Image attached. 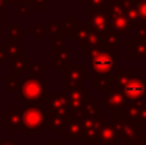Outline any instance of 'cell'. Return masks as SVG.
Returning a JSON list of instances; mask_svg holds the SVG:
<instances>
[{"instance_id": "6da1fadb", "label": "cell", "mask_w": 146, "mask_h": 145, "mask_svg": "<svg viewBox=\"0 0 146 145\" xmlns=\"http://www.w3.org/2000/svg\"><path fill=\"white\" fill-rule=\"evenodd\" d=\"M83 58L91 61L90 67L95 72V76H115V48H110L104 44L95 48H83Z\"/></svg>"}, {"instance_id": "7a4b0ae2", "label": "cell", "mask_w": 146, "mask_h": 145, "mask_svg": "<svg viewBox=\"0 0 146 145\" xmlns=\"http://www.w3.org/2000/svg\"><path fill=\"white\" fill-rule=\"evenodd\" d=\"M114 87L121 90L127 103L141 102L146 96V77L136 76L133 69L117 71Z\"/></svg>"}, {"instance_id": "3957f363", "label": "cell", "mask_w": 146, "mask_h": 145, "mask_svg": "<svg viewBox=\"0 0 146 145\" xmlns=\"http://www.w3.org/2000/svg\"><path fill=\"white\" fill-rule=\"evenodd\" d=\"M111 123L114 128L117 130L119 136V140L123 141L126 145H133L140 138L141 128L137 126L133 121L127 118L122 110L119 112H113L111 114Z\"/></svg>"}, {"instance_id": "277c9868", "label": "cell", "mask_w": 146, "mask_h": 145, "mask_svg": "<svg viewBox=\"0 0 146 145\" xmlns=\"http://www.w3.org/2000/svg\"><path fill=\"white\" fill-rule=\"evenodd\" d=\"M19 95L26 103H33L40 105L48 96V84L37 77L26 78L19 86Z\"/></svg>"}, {"instance_id": "5b68a950", "label": "cell", "mask_w": 146, "mask_h": 145, "mask_svg": "<svg viewBox=\"0 0 146 145\" xmlns=\"http://www.w3.org/2000/svg\"><path fill=\"white\" fill-rule=\"evenodd\" d=\"M22 125L26 134H40L45 127L46 113L40 107H27L22 113Z\"/></svg>"}, {"instance_id": "8992f818", "label": "cell", "mask_w": 146, "mask_h": 145, "mask_svg": "<svg viewBox=\"0 0 146 145\" xmlns=\"http://www.w3.org/2000/svg\"><path fill=\"white\" fill-rule=\"evenodd\" d=\"M106 14H108L110 30H114L119 33H123V32H128L132 28L126 17L123 5H122V3L119 0H111L110 8L106 12Z\"/></svg>"}, {"instance_id": "52a82bcc", "label": "cell", "mask_w": 146, "mask_h": 145, "mask_svg": "<svg viewBox=\"0 0 146 145\" xmlns=\"http://www.w3.org/2000/svg\"><path fill=\"white\" fill-rule=\"evenodd\" d=\"M66 100H67V105L68 109L71 112L80 113L82 110L85 103L87 102V96H88V89L85 86L82 87H66Z\"/></svg>"}, {"instance_id": "ba28073f", "label": "cell", "mask_w": 146, "mask_h": 145, "mask_svg": "<svg viewBox=\"0 0 146 145\" xmlns=\"http://www.w3.org/2000/svg\"><path fill=\"white\" fill-rule=\"evenodd\" d=\"M64 69H66L67 87H72V89L82 87V84L88 78V74L82 68V64H69Z\"/></svg>"}, {"instance_id": "9c48e42d", "label": "cell", "mask_w": 146, "mask_h": 145, "mask_svg": "<svg viewBox=\"0 0 146 145\" xmlns=\"http://www.w3.org/2000/svg\"><path fill=\"white\" fill-rule=\"evenodd\" d=\"M119 140V136L117 130L114 128L113 123L104 122L99 130L98 135L90 140V145H98V144H105V145H115Z\"/></svg>"}, {"instance_id": "30bf717a", "label": "cell", "mask_w": 146, "mask_h": 145, "mask_svg": "<svg viewBox=\"0 0 146 145\" xmlns=\"http://www.w3.org/2000/svg\"><path fill=\"white\" fill-rule=\"evenodd\" d=\"M122 112L124 113L127 118H129L137 126H140V128L146 126V104L144 102L129 103L124 107Z\"/></svg>"}, {"instance_id": "8fae6325", "label": "cell", "mask_w": 146, "mask_h": 145, "mask_svg": "<svg viewBox=\"0 0 146 145\" xmlns=\"http://www.w3.org/2000/svg\"><path fill=\"white\" fill-rule=\"evenodd\" d=\"M101 104H104L108 108L110 112H119V110H123L124 107L127 105L126 98L122 94V91L117 87H113L108 91L106 98L100 100Z\"/></svg>"}, {"instance_id": "7c38bea8", "label": "cell", "mask_w": 146, "mask_h": 145, "mask_svg": "<svg viewBox=\"0 0 146 145\" xmlns=\"http://www.w3.org/2000/svg\"><path fill=\"white\" fill-rule=\"evenodd\" d=\"M88 27L94 32L104 35L110 28L106 12H90L88 10Z\"/></svg>"}, {"instance_id": "4fadbf2b", "label": "cell", "mask_w": 146, "mask_h": 145, "mask_svg": "<svg viewBox=\"0 0 146 145\" xmlns=\"http://www.w3.org/2000/svg\"><path fill=\"white\" fill-rule=\"evenodd\" d=\"M48 113L66 116L69 113L64 94H48Z\"/></svg>"}, {"instance_id": "5bb4252c", "label": "cell", "mask_w": 146, "mask_h": 145, "mask_svg": "<svg viewBox=\"0 0 146 145\" xmlns=\"http://www.w3.org/2000/svg\"><path fill=\"white\" fill-rule=\"evenodd\" d=\"M71 62V48L66 44L54 46V63L53 67L55 69H62L68 67Z\"/></svg>"}, {"instance_id": "9a60e30c", "label": "cell", "mask_w": 146, "mask_h": 145, "mask_svg": "<svg viewBox=\"0 0 146 145\" xmlns=\"http://www.w3.org/2000/svg\"><path fill=\"white\" fill-rule=\"evenodd\" d=\"M7 126L13 131L14 134L18 132L21 127H23L22 125V116L18 112V107L17 105H13L12 110H8L7 112Z\"/></svg>"}, {"instance_id": "2e32d148", "label": "cell", "mask_w": 146, "mask_h": 145, "mask_svg": "<svg viewBox=\"0 0 146 145\" xmlns=\"http://www.w3.org/2000/svg\"><path fill=\"white\" fill-rule=\"evenodd\" d=\"M103 44L104 45L110 46V48L121 46L122 44H123V35L109 28V30L103 35Z\"/></svg>"}, {"instance_id": "e0dca14e", "label": "cell", "mask_w": 146, "mask_h": 145, "mask_svg": "<svg viewBox=\"0 0 146 145\" xmlns=\"http://www.w3.org/2000/svg\"><path fill=\"white\" fill-rule=\"evenodd\" d=\"M131 58H146V40H132L129 43Z\"/></svg>"}, {"instance_id": "ac0fdd59", "label": "cell", "mask_w": 146, "mask_h": 145, "mask_svg": "<svg viewBox=\"0 0 146 145\" xmlns=\"http://www.w3.org/2000/svg\"><path fill=\"white\" fill-rule=\"evenodd\" d=\"M111 0H83V5L88 8L90 12H108Z\"/></svg>"}, {"instance_id": "d6986e66", "label": "cell", "mask_w": 146, "mask_h": 145, "mask_svg": "<svg viewBox=\"0 0 146 145\" xmlns=\"http://www.w3.org/2000/svg\"><path fill=\"white\" fill-rule=\"evenodd\" d=\"M30 61L25 58H15L13 61V72H14L15 76L18 74H22L23 72H26V69L30 68Z\"/></svg>"}, {"instance_id": "ffe728a7", "label": "cell", "mask_w": 146, "mask_h": 145, "mask_svg": "<svg viewBox=\"0 0 146 145\" xmlns=\"http://www.w3.org/2000/svg\"><path fill=\"white\" fill-rule=\"evenodd\" d=\"M7 90L8 92H14L19 89V82H18V77L15 74H12V76L7 77Z\"/></svg>"}, {"instance_id": "44dd1931", "label": "cell", "mask_w": 146, "mask_h": 145, "mask_svg": "<svg viewBox=\"0 0 146 145\" xmlns=\"http://www.w3.org/2000/svg\"><path fill=\"white\" fill-rule=\"evenodd\" d=\"M22 3L25 4H31L36 8V10L38 12H44L48 9V0H22Z\"/></svg>"}, {"instance_id": "7402d4cb", "label": "cell", "mask_w": 146, "mask_h": 145, "mask_svg": "<svg viewBox=\"0 0 146 145\" xmlns=\"http://www.w3.org/2000/svg\"><path fill=\"white\" fill-rule=\"evenodd\" d=\"M48 68L46 64H36V66H30V71L32 74H36V73H41V69H45Z\"/></svg>"}, {"instance_id": "603a6c76", "label": "cell", "mask_w": 146, "mask_h": 145, "mask_svg": "<svg viewBox=\"0 0 146 145\" xmlns=\"http://www.w3.org/2000/svg\"><path fill=\"white\" fill-rule=\"evenodd\" d=\"M18 7H19V14H23V15H26V17H28V15H30L27 4H25V3H21Z\"/></svg>"}, {"instance_id": "cb8c5ba5", "label": "cell", "mask_w": 146, "mask_h": 145, "mask_svg": "<svg viewBox=\"0 0 146 145\" xmlns=\"http://www.w3.org/2000/svg\"><path fill=\"white\" fill-rule=\"evenodd\" d=\"M46 145H64V140H49Z\"/></svg>"}, {"instance_id": "d4e9b609", "label": "cell", "mask_w": 146, "mask_h": 145, "mask_svg": "<svg viewBox=\"0 0 146 145\" xmlns=\"http://www.w3.org/2000/svg\"><path fill=\"white\" fill-rule=\"evenodd\" d=\"M7 1L12 3V4H14V5H19L21 3H22V0H7Z\"/></svg>"}, {"instance_id": "484cf974", "label": "cell", "mask_w": 146, "mask_h": 145, "mask_svg": "<svg viewBox=\"0 0 146 145\" xmlns=\"http://www.w3.org/2000/svg\"><path fill=\"white\" fill-rule=\"evenodd\" d=\"M135 1H140V0H135Z\"/></svg>"}, {"instance_id": "4316f807", "label": "cell", "mask_w": 146, "mask_h": 145, "mask_svg": "<svg viewBox=\"0 0 146 145\" xmlns=\"http://www.w3.org/2000/svg\"><path fill=\"white\" fill-rule=\"evenodd\" d=\"M133 1H135V0H133Z\"/></svg>"}]
</instances>
